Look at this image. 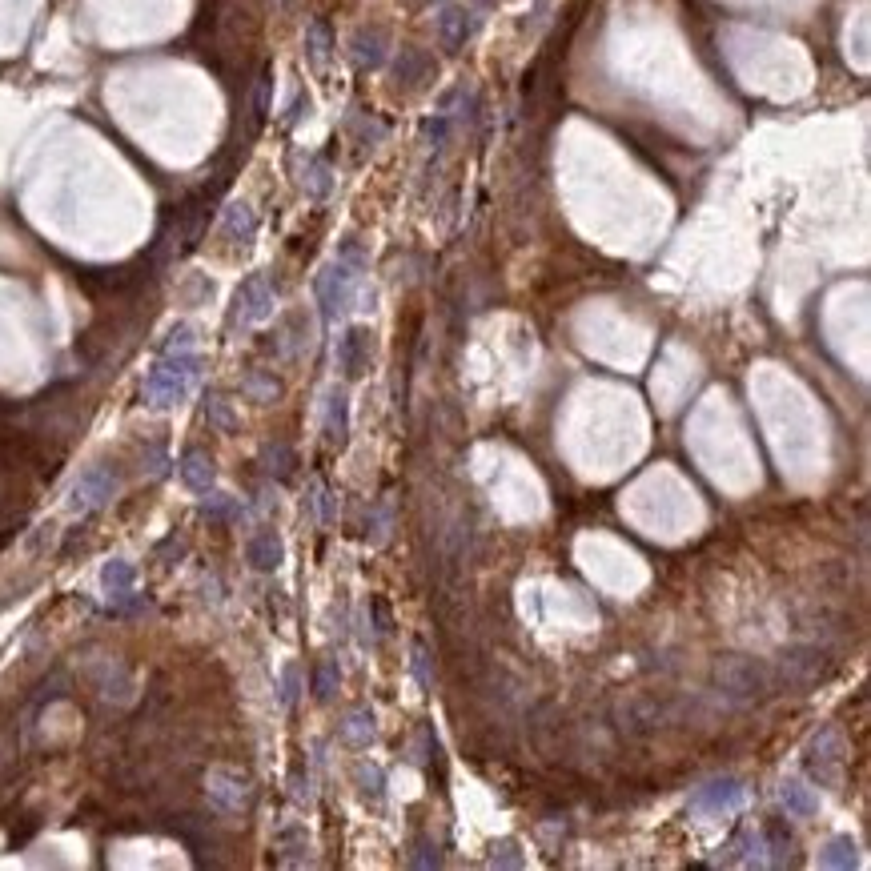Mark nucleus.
Instances as JSON below:
<instances>
[{"mask_svg":"<svg viewBox=\"0 0 871 871\" xmlns=\"http://www.w3.org/2000/svg\"><path fill=\"white\" fill-rule=\"evenodd\" d=\"M711 683L727 695V699H739V703H755V699H767L775 691V671L751 655H723L715 659L711 667Z\"/></svg>","mask_w":871,"mask_h":871,"instance_id":"f257e3e1","label":"nucleus"},{"mask_svg":"<svg viewBox=\"0 0 871 871\" xmlns=\"http://www.w3.org/2000/svg\"><path fill=\"white\" fill-rule=\"evenodd\" d=\"M197 370H201V362L193 358V354H165V362H157L153 370H149V378H145V402L153 406V410H165V406H173V402H181L185 394H189V386H193V378H197Z\"/></svg>","mask_w":871,"mask_h":871,"instance_id":"f03ea898","label":"nucleus"},{"mask_svg":"<svg viewBox=\"0 0 871 871\" xmlns=\"http://www.w3.org/2000/svg\"><path fill=\"white\" fill-rule=\"evenodd\" d=\"M358 269H362V261H358V249H354V241H350L346 253H342L334 265H326V273L318 277V302H322V314H326V318H338V314L350 306Z\"/></svg>","mask_w":871,"mask_h":871,"instance_id":"7ed1b4c3","label":"nucleus"},{"mask_svg":"<svg viewBox=\"0 0 871 871\" xmlns=\"http://www.w3.org/2000/svg\"><path fill=\"white\" fill-rule=\"evenodd\" d=\"M615 723H619V731H627V735H651V731H659V727L671 723V711H667L659 699L631 695V699H623V703L615 707Z\"/></svg>","mask_w":871,"mask_h":871,"instance_id":"20e7f679","label":"nucleus"},{"mask_svg":"<svg viewBox=\"0 0 871 871\" xmlns=\"http://www.w3.org/2000/svg\"><path fill=\"white\" fill-rule=\"evenodd\" d=\"M827 675V651L819 647H791L775 671V683L783 687H811Z\"/></svg>","mask_w":871,"mask_h":871,"instance_id":"39448f33","label":"nucleus"},{"mask_svg":"<svg viewBox=\"0 0 871 871\" xmlns=\"http://www.w3.org/2000/svg\"><path fill=\"white\" fill-rule=\"evenodd\" d=\"M273 310V289H269V281L261 277V273H253L241 289H237V298H233V314H229V330H245V326H253V322H261L265 314Z\"/></svg>","mask_w":871,"mask_h":871,"instance_id":"423d86ee","label":"nucleus"},{"mask_svg":"<svg viewBox=\"0 0 871 871\" xmlns=\"http://www.w3.org/2000/svg\"><path fill=\"white\" fill-rule=\"evenodd\" d=\"M117 486H121V474H117L109 462L89 466V470L77 478V486H73V510H97V506H105V502L117 494Z\"/></svg>","mask_w":871,"mask_h":871,"instance_id":"0eeeda50","label":"nucleus"},{"mask_svg":"<svg viewBox=\"0 0 871 871\" xmlns=\"http://www.w3.org/2000/svg\"><path fill=\"white\" fill-rule=\"evenodd\" d=\"M370 358H374V334L366 326H350L338 342V366L346 378H362L370 370Z\"/></svg>","mask_w":871,"mask_h":871,"instance_id":"6e6552de","label":"nucleus"},{"mask_svg":"<svg viewBox=\"0 0 871 871\" xmlns=\"http://www.w3.org/2000/svg\"><path fill=\"white\" fill-rule=\"evenodd\" d=\"M839 755H843V747H839V735H835V731H823V735L811 739V747H807V767H811V775H815L823 787H835V779H839V771H835Z\"/></svg>","mask_w":871,"mask_h":871,"instance_id":"1a4fd4ad","label":"nucleus"},{"mask_svg":"<svg viewBox=\"0 0 871 871\" xmlns=\"http://www.w3.org/2000/svg\"><path fill=\"white\" fill-rule=\"evenodd\" d=\"M474 17L462 9V5H446L442 13H438V33H442V45L450 49V53H458L462 45H466V37L474 33Z\"/></svg>","mask_w":871,"mask_h":871,"instance_id":"9d476101","label":"nucleus"},{"mask_svg":"<svg viewBox=\"0 0 871 871\" xmlns=\"http://www.w3.org/2000/svg\"><path fill=\"white\" fill-rule=\"evenodd\" d=\"M743 803V787L735 779H715L695 795V811H723V807H739Z\"/></svg>","mask_w":871,"mask_h":871,"instance_id":"9b49d317","label":"nucleus"},{"mask_svg":"<svg viewBox=\"0 0 871 871\" xmlns=\"http://www.w3.org/2000/svg\"><path fill=\"white\" fill-rule=\"evenodd\" d=\"M181 478H185V486H189V490H197V494H209V490H213V478H217V470H213V458H209L205 450H189V454L181 458Z\"/></svg>","mask_w":871,"mask_h":871,"instance_id":"f8f14e48","label":"nucleus"},{"mask_svg":"<svg viewBox=\"0 0 871 871\" xmlns=\"http://www.w3.org/2000/svg\"><path fill=\"white\" fill-rule=\"evenodd\" d=\"M245 558H249L257 570H277V566H281V558H285V546H281V538H277L273 530H261V534H253V538H249V546H245Z\"/></svg>","mask_w":871,"mask_h":871,"instance_id":"ddd939ff","label":"nucleus"},{"mask_svg":"<svg viewBox=\"0 0 871 871\" xmlns=\"http://www.w3.org/2000/svg\"><path fill=\"white\" fill-rule=\"evenodd\" d=\"M354 61H358V69H378L382 61H386V37L374 29H362L358 37H354Z\"/></svg>","mask_w":871,"mask_h":871,"instance_id":"4468645a","label":"nucleus"},{"mask_svg":"<svg viewBox=\"0 0 871 871\" xmlns=\"http://www.w3.org/2000/svg\"><path fill=\"white\" fill-rule=\"evenodd\" d=\"M253 229H257V217H253V209L249 205H229L225 209V237L229 241H237V245H249L253 241Z\"/></svg>","mask_w":871,"mask_h":871,"instance_id":"2eb2a0df","label":"nucleus"},{"mask_svg":"<svg viewBox=\"0 0 871 871\" xmlns=\"http://www.w3.org/2000/svg\"><path fill=\"white\" fill-rule=\"evenodd\" d=\"M346 434H350V406H346V394L334 390L330 394V418H326V438L334 446H346Z\"/></svg>","mask_w":871,"mask_h":871,"instance_id":"dca6fc26","label":"nucleus"},{"mask_svg":"<svg viewBox=\"0 0 871 871\" xmlns=\"http://www.w3.org/2000/svg\"><path fill=\"white\" fill-rule=\"evenodd\" d=\"M426 73H430V57H426L422 49H402V57H398V81H402L406 89H414V85L426 81Z\"/></svg>","mask_w":871,"mask_h":871,"instance_id":"f3484780","label":"nucleus"},{"mask_svg":"<svg viewBox=\"0 0 871 871\" xmlns=\"http://www.w3.org/2000/svg\"><path fill=\"white\" fill-rule=\"evenodd\" d=\"M209 783H213V787H209V795H213V803H217L221 811H237V807H241L245 791L237 787V779H233V775H225V771H221V775H213Z\"/></svg>","mask_w":871,"mask_h":871,"instance_id":"a211bd4d","label":"nucleus"},{"mask_svg":"<svg viewBox=\"0 0 871 871\" xmlns=\"http://www.w3.org/2000/svg\"><path fill=\"white\" fill-rule=\"evenodd\" d=\"M101 583H105L113 595H129V591H133V583H137V570H133L129 562L113 558V562L101 570Z\"/></svg>","mask_w":871,"mask_h":871,"instance_id":"6ab92c4d","label":"nucleus"},{"mask_svg":"<svg viewBox=\"0 0 871 871\" xmlns=\"http://www.w3.org/2000/svg\"><path fill=\"white\" fill-rule=\"evenodd\" d=\"M819 863H823V867H855V843H851L847 835L827 839L823 851H819Z\"/></svg>","mask_w":871,"mask_h":871,"instance_id":"aec40b11","label":"nucleus"},{"mask_svg":"<svg viewBox=\"0 0 871 871\" xmlns=\"http://www.w3.org/2000/svg\"><path fill=\"white\" fill-rule=\"evenodd\" d=\"M261 462H265V470L277 474V478H289V474H294V466H298L294 450L281 446V442H269V446L261 450Z\"/></svg>","mask_w":871,"mask_h":871,"instance_id":"412c9836","label":"nucleus"},{"mask_svg":"<svg viewBox=\"0 0 871 871\" xmlns=\"http://www.w3.org/2000/svg\"><path fill=\"white\" fill-rule=\"evenodd\" d=\"M306 49H310L314 69H326V61H330V25H326V21H314V25H310Z\"/></svg>","mask_w":871,"mask_h":871,"instance_id":"4be33fe9","label":"nucleus"},{"mask_svg":"<svg viewBox=\"0 0 871 871\" xmlns=\"http://www.w3.org/2000/svg\"><path fill=\"white\" fill-rule=\"evenodd\" d=\"M783 807L791 811V815H811L815 811V795H811V787H803V783H783Z\"/></svg>","mask_w":871,"mask_h":871,"instance_id":"5701e85b","label":"nucleus"},{"mask_svg":"<svg viewBox=\"0 0 871 871\" xmlns=\"http://www.w3.org/2000/svg\"><path fill=\"white\" fill-rule=\"evenodd\" d=\"M342 739L350 743H370L374 739V715L370 711H350L346 727H342Z\"/></svg>","mask_w":871,"mask_h":871,"instance_id":"b1692460","label":"nucleus"},{"mask_svg":"<svg viewBox=\"0 0 871 871\" xmlns=\"http://www.w3.org/2000/svg\"><path fill=\"white\" fill-rule=\"evenodd\" d=\"M205 418H209V426H217V430H233L237 426V418H233V410H229V402L221 398V394H209L205 398Z\"/></svg>","mask_w":871,"mask_h":871,"instance_id":"393cba45","label":"nucleus"},{"mask_svg":"<svg viewBox=\"0 0 871 871\" xmlns=\"http://www.w3.org/2000/svg\"><path fill=\"white\" fill-rule=\"evenodd\" d=\"M338 683H342V671H338V663H322V667H318V675H314V695H318L322 703H330V699H334V691H338Z\"/></svg>","mask_w":871,"mask_h":871,"instance_id":"a878e982","label":"nucleus"},{"mask_svg":"<svg viewBox=\"0 0 871 871\" xmlns=\"http://www.w3.org/2000/svg\"><path fill=\"white\" fill-rule=\"evenodd\" d=\"M245 390L257 394L261 402H273V398H277V382H273V378H257V374H253V378L245 382Z\"/></svg>","mask_w":871,"mask_h":871,"instance_id":"bb28decb","label":"nucleus"},{"mask_svg":"<svg viewBox=\"0 0 871 871\" xmlns=\"http://www.w3.org/2000/svg\"><path fill=\"white\" fill-rule=\"evenodd\" d=\"M310 193H314V197H326V193H330V169H326L322 161L314 165V181H310Z\"/></svg>","mask_w":871,"mask_h":871,"instance_id":"cd10ccee","label":"nucleus"},{"mask_svg":"<svg viewBox=\"0 0 871 871\" xmlns=\"http://www.w3.org/2000/svg\"><path fill=\"white\" fill-rule=\"evenodd\" d=\"M205 514H209V518H233L237 506H233L229 498H213V502H205Z\"/></svg>","mask_w":871,"mask_h":871,"instance_id":"c85d7f7f","label":"nucleus"},{"mask_svg":"<svg viewBox=\"0 0 871 871\" xmlns=\"http://www.w3.org/2000/svg\"><path fill=\"white\" fill-rule=\"evenodd\" d=\"M189 338H193V334H189V326H177V330L169 334V342H165V354H177V350H185V346H189Z\"/></svg>","mask_w":871,"mask_h":871,"instance_id":"c756f323","label":"nucleus"},{"mask_svg":"<svg viewBox=\"0 0 871 871\" xmlns=\"http://www.w3.org/2000/svg\"><path fill=\"white\" fill-rule=\"evenodd\" d=\"M281 699H285V703L298 699V667H285V691H281Z\"/></svg>","mask_w":871,"mask_h":871,"instance_id":"7c9ffc66","label":"nucleus"},{"mask_svg":"<svg viewBox=\"0 0 871 871\" xmlns=\"http://www.w3.org/2000/svg\"><path fill=\"white\" fill-rule=\"evenodd\" d=\"M514 851V843H502V847H494V863H502V867H518L522 859L518 855H510Z\"/></svg>","mask_w":871,"mask_h":871,"instance_id":"2f4dec72","label":"nucleus"},{"mask_svg":"<svg viewBox=\"0 0 871 871\" xmlns=\"http://www.w3.org/2000/svg\"><path fill=\"white\" fill-rule=\"evenodd\" d=\"M414 675H418L422 687H430V671H426V651L422 647H414Z\"/></svg>","mask_w":871,"mask_h":871,"instance_id":"473e14b6","label":"nucleus"},{"mask_svg":"<svg viewBox=\"0 0 871 871\" xmlns=\"http://www.w3.org/2000/svg\"><path fill=\"white\" fill-rule=\"evenodd\" d=\"M157 554H161V558H173V554L181 558V554H185V538H177V534H173V538H169V542H165Z\"/></svg>","mask_w":871,"mask_h":871,"instance_id":"72a5a7b5","label":"nucleus"},{"mask_svg":"<svg viewBox=\"0 0 871 871\" xmlns=\"http://www.w3.org/2000/svg\"><path fill=\"white\" fill-rule=\"evenodd\" d=\"M374 611H378V635H390V611H386V603L378 599Z\"/></svg>","mask_w":871,"mask_h":871,"instance_id":"f704fd0d","label":"nucleus"}]
</instances>
